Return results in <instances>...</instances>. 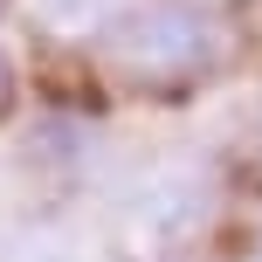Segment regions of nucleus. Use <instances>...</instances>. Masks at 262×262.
Listing matches in <instances>:
<instances>
[{
    "label": "nucleus",
    "instance_id": "1",
    "mask_svg": "<svg viewBox=\"0 0 262 262\" xmlns=\"http://www.w3.org/2000/svg\"><path fill=\"white\" fill-rule=\"evenodd\" d=\"M111 62L124 69L131 83L145 90H186V83H207L221 69L228 41H221V21L193 0H145L111 21Z\"/></svg>",
    "mask_w": 262,
    "mask_h": 262
},
{
    "label": "nucleus",
    "instance_id": "5",
    "mask_svg": "<svg viewBox=\"0 0 262 262\" xmlns=\"http://www.w3.org/2000/svg\"><path fill=\"white\" fill-rule=\"evenodd\" d=\"M7 111H14V62L0 55V118H7Z\"/></svg>",
    "mask_w": 262,
    "mask_h": 262
},
{
    "label": "nucleus",
    "instance_id": "6",
    "mask_svg": "<svg viewBox=\"0 0 262 262\" xmlns=\"http://www.w3.org/2000/svg\"><path fill=\"white\" fill-rule=\"evenodd\" d=\"M0 7H7V0H0Z\"/></svg>",
    "mask_w": 262,
    "mask_h": 262
},
{
    "label": "nucleus",
    "instance_id": "3",
    "mask_svg": "<svg viewBox=\"0 0 262 262\" xmlns=\"http://www.w3.org/2000/svg\"><path fill=\"white\" fill-rule=\"evenodd\" d=\"M41 28H55V35H90V28H111L124 14V0H35Z\"/></svg>",
    "mask_w": 262,
    "mask_h": 262
},
{
    "label": "nucleus",
    "instance_id": "2",
    "mask_svg": "<svg viewBox=\"0 0 262 262\" xmlns=\"http://www.w3.org/2000/svg\"><path fill=\"white\" fill-rule=\"evenodd\" d=\"M207 207H214L207 159L166 152L118 193V242H124V255H138V262H166V255H180L186 242L200 235Z\"/></svg>",
    "mask_w": 262,
    "mask_h": 262
},
{
    "label": "nucleus",
    "instance_id": "4",
    "mask_svg": "<svg viewBox=\"0 0 262 262\" xmlns=\"http://www.w3.org/2000/svg\"><path fill=\"white\" fill-rule=\"evenodd\" d=\"M0 262H83L76 242L55 235V228H28V235H14L7 249H0Z\"/></svg>",
    "mask_w": 262,
    "mask_h": 262
},
{
    "label": "nucleus",
    "instance_id": "7",
    "mask_svg": "<svg viewBox=\"0 0 262 262\" xmlns=\"http://www.w3.org/2000/svg\"><path fill=\"white\" fill-rule=\"evenodd\" d=\"M255 262H262V255H255Z\"/></svg>",
    "mask_w": 262,
    "mask_h": 262
}]
</instances>
